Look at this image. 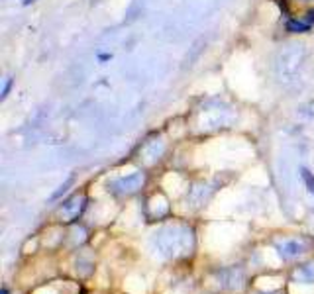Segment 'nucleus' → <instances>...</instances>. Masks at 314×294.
Masks as SVG:
<instances>
[{"label": "nucleus", "mask_w": 314, "mask_h": 294, "mask_svg": "<svg viewBox=\"0 0 314 294\" xmlns=\"http://www.w3.org/2000/svg\"><path fill=\"white\" fill-rule=\"evenodd\" d=\"M310 27L308 22H295V20H291L287 24V30L289 32H293V34H299V32H306Z\"/></svg>", "instance_id": "nucleus-1"}, {"label": "nucleus", "mask_w": 314, "mask_h": 294, "mask_svg": "<svg viewBox=\"0 0 314 294\" xmlns=\"http://www.w3.org/2000/svg\"><path fill=\"white\" fill-rule=\"evenodd\" d=\"M302 179H304V183H306V187L310 192H314V177L310 174V171H306V169H302Z\"/></svg>", "instance_id": "nucleus-2"}, {"label": "nucleus", "mask_w": 314, "mask_h": 294, "mask_svg": "<svg viewBox=\"0 0 314 294\" xmlns=\"http://www.w3.org/2000/svg\"><path fill=\"white\" fill-rule=\"evenodd\" d=\"M10 86H12V79L6 80V84H4V91H2V98H6V94H8V91H10Z\"/></svg>", "instance_id": "nucleus-3"}, {"label": "nucleus", "mask_w": 314, "mask_h": 294, "mask_svg": "<svg viewBox=\"0 0 314 294\" xmlns=\"http://www.w3.org/2000/svg\"><path fill=\"white\" fill-rule=\"evenodd\" d=\"M306 22H308V24H312V22H314V10H310V12H308V18H306Z\"/></svg>", "instance_id": "nucleus-4"}, {"label": "nucleus", "mask_w": 314, "mask_h": 294, "mask_svg": "<svg viewBox=\"0 0 314 294\" xmlns=\"http://www.w3.org/2000/svg\"><path fill=\"white\" fill-rule=\"evenodd\" d=\"M30 2H34V0H24V4H30Z\"/></svg>", "instance_id": "nucleus-5"}]
</instances>
